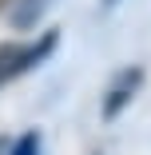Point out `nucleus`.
Segmentation results:
<instances>
[{"label": "nucleus", "mask_w": 151, "mask_h": 155, "mask_svg": "<svg viewBox=\"0 0 151 155\" xmlns=\"http://www.w3.org/2000/svg\"><path fill=\"white\" fill-rule=\"evenodd\" d=\"M56 44H60V28L40 32L32 44H20V40L0 44V87L8 80H16V76H24V72H32L36 64H44V60L56 52Z\"/></svg>", "instance_id": "obj_1"}, {"label": "nucleus", "mask_w": 151, "mask_h": 155, "mask_svg": "<svg viewBox=\"0 0 151 155\" xmlns=\"http://www.w3.org/2000/svg\"><path fill=\"white\" fill-rule=\"evenodd\" d=\"M143 80H147V72L139 68V64H127V68H119L115 76H111V84H107V91H103V123H111L115 115H123V107L135 100V91L143 87Z\"/></svg>", "instance_id": "obj_2"}, {"label": "nucleus", "mask_w": 151, "mask_h": 155, "mask_svg": "<svg viewBox=\"0 0 151 155\" xmlns=\"http://www.w3.org/2000/svg\"><path fill=\"white\" fill-rule=\"evenodd\" d=\"M52 4V0H16L12 12H8V24L16 28V32H28V28H36L44 20V8Z\"/></svg>", "instance_id": "obj_3"}, {"label": "nucleus", "mask_w": 151, "mask_h": 155, "mask_svg": "<svg viewBox=\"0 0 151 155\" xmlns=\"http://www.w3.org/2000/svg\"><path fill=\"white\" fill-rule=\"evenodd\" d=\"M40 143H44V135L32 127V131H24L8 143V155H40Z\"/></svg>", "instance_id": "obj_4"}, {"label": "nucleus", "mask_w": 151, "mask_h": 155, "mask_svg": "<svg viewBox=\"0 0 151 155\" xmlns=\"http://www.w3.org/2000/svg\"><path fill=\"white\" fill-rule=\"evenodd\" d=\"M100 4H103V8H115V4H119V0H100Z\"/></svg>", "instance_id": "obj_5"}]
</instances>
